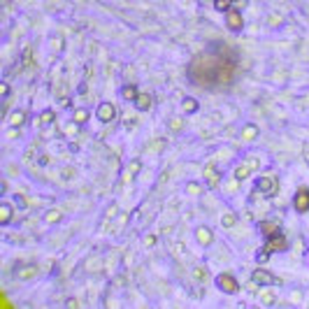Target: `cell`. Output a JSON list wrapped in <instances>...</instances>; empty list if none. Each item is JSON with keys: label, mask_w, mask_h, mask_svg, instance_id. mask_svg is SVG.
Listing matches in <instances>:
<instances>
[{"label": "cell", "mask_w": 309, "mask_h": 309, "mask_svg": "<svg viewBox=\"0 0 309 309\" xmlns=\"http://www.w3.org/2000/svg\"><path fill=\"white\" fill-rule=\"evenodd\" d=\"M193 68H203V75L191 77L195 84L200 86H216V84H230L235 77V70L237 65L235 61H228V58H221L216 53H205V56H198L193 58Z\"/></svg>", "instance_id": "cell-1"}, {"label": "cell", "mask_w": 309, "mask_h": 309, "mask_svg": "<svg viewBox=\"0 0 309 309\" xmlns=\"http://www.w3.org/2000/svg\"><path fill=\"white\" fill-rule=\"evenodd\" d=\"M225 23H228L230 31H242V26H244V21H242V12L228 10L225 12Z\"/></svg>", "instance_id": "cell-5"}, {"label": "cell", "mask_w": 309, "mask_h": 309, "mask_svg": "<svg viewBox=\"0 0 309 309\" xmlns=\"http://www.w3.org/2000/svg\"><path fill=\"white\" fill-rule=\"evenodd\" d=\"M86 117H88V112H84V109H79V112H75V119H77V123H84Z\"/></svg>", "instance_id": "cell-16"}, {"label": "cell", "mask_w": 309, "mask_h": 309, "mask_svg": "<svg viewBox=\"0 0 309 309\" xmlns=\"http://www.w3.org/2000/svg\"><path fill=\"white\" fill-rule=\"evenodd\" d=\"M114 114H117V109H114L112 103H103V105L98 107V119L105 121V123H109V121L114 119Z\"/></svg>", "instance_id": "cell-7"}, {"label": "cell", "mask_w": 309, "mask_h": 309, "mask_svg": "<svg viewBox=\"0 0 309 309\" xmlns=\"http://www.w3.org/2000/svg\"><path fill=\"white\" fill-rule=\"evenodd\" d=\"M258 189H260V191H265V195H275L277 179H275V177H260V181H258Z\"/></svg>", "instance_id": "cell-8"}, {"label": "cell", "mask_w": 309, "mask_h": 309, "mask_svg": "<svg viewBox=\"0 0 309 309\" xmlns=\"http://www.w3.org/2000/svg\"><path fill=\"white\" fill-rule=\"evenodd\" d=\"M216 286L221 288L223 293H230V295H235V293L240 291V284H237V279L230 277V275H219V277H216Z\"/></svg>", "instance_id": "cell-3"}, {"label": "cell", "mask_w": 309, "mask_h": 309, "mask_svg": "<svg viewBox=\"0 0 309 309\" xmlns=\"http://www.w3.org/2000/svg\"><path fill=\"white\" fill-rule=\"evenodd\" d=\"M235 223V216H233V214H230V216H225V219H223V225H233Z\"/></svg>", "instance_id": "cell-22"}, {"label": "cell", "mask_w": 309, "mask_h": 309, "mask_svg": "<svg viewBox=\"0 0 309 309\" xmlns=\"http://www.w3.org/2000/svg\"><path fill=\"white\" fill-rule=\"evenodd\" d=\"M258 228H260V230H263V235H267V237H270V235H275L279 230V225L272 223V221H260V223H258Z\"/></svg>", "instance_id": "cell-9"}, {"label": "cell", "mask_w": 309, "mask_h": 309, "mask_svg": "<svg viewBox=\"0 0 309 309\" xmlns=\"http://www.w3.org/2000/svg\"><path fill=\"white\" fill-rule=\"evenodd\" d=\"M207 181H209V186H216V184H219V174H216V170H214L212 165L207 168Z\"/></svg>", "instance_id": "cell-13"}, {"label": "cell", "mask_w": 309, "mask_h": 309, "mask_svg": "<svg viewBox=\"0 0 309 309\" xmlns=\"http://www.w3.org/2000/svg\"><path fill=\"white\" fill-rule=\"evenodd\" d=\"M237 179H244L246 177V168H237V174H235Z\"/></svg>", "instance_id": "cell-20"}, {"label": "cell", "mask_w": 309, "mask_h": 309, "mask_svg": "<svg viewBox=\"0 0 309 309\" xmlns=\"http://www.w3.org/2000/svg\"><path fill=\"white\" fill-rule=\"evenodd\" d=\"M0 212H2V219H0V221H2V223H7V221H10V207H7V205H2V209H0Z\"/></svg>", "instance_id": "cell-17"}, {"label": "cell", "mask_w": 309, "mask_h": 309, "mask_svg": "<svg viewBox=\"0 0 309 309\" xmlns=\"http://www.w3.org/2000/svg\"><path fill=\"white\" fill-rule=\"evenodd\" d=\"M35 275H37V267L35 265H26V270H19V272H17L19 279H31V277H35Z\"/></svg>", "instance_id": "cell-11"}, {"label": "cell", "mask_w": 309, "mask_h": 309, "mask_svg": "<svg viewBox=\"0 0 309 309\" xmlns=\"http://www.w3.org/2000/svg\"><path fill=\"white\" fill-rule=\"evenodd\" d=\"M52 117H53L52 112H44V114H42V123H52Z\"/></svg>", "instance_id": "cell-21"}, {"label": "cell", "mask_w": 309, "mask_h": 309, "mask_svg": "<svg viewBox=\"0 0 309 309\" xmlns=\"http://www.w3.org/2000/svg\"><path fill=\"white\" fill-rule=\"evenodd\" d=\"M21 121H23V114L19 112V114H14V119H12V126H19Z\"/></svg>", "instance_id": "cell-18"}, {"label": "cell", "mask_w": 309, "mask_h": 309, "mask_svg": "<svg viewBox=\"0 0 309 309\" xmlns=\"http://www.w3.org/2000/svg\"><path fill=\"white\" fill-rule=\"evenodd\" d=\"M184 107H186L189 112H195V107H198V105H195V103H193L191 98H189V103H184Z\"/></svg>", "instance_id": "cell-19"}, {"label": "cell", "mask_w": 309, "mask_h": 309, "mask_svg": "<svg viewBox=\"0 0 309 309\" xmlns=\"http://www.w3.org/2000/svg\"><path fill=\"white\" fill-rule=\"evenodd\" d=\"M293 205H295V209H298L300 214L307 212V209H309V189H302V191H298V195H295Z\"/></svg>", "instance_id": "cell-6"}, {"label": "cell", "mask_w": 309, "mask_h": 309, "mask_svg": "<svg viewBox=\"0 0 309 309\" xmlns=\"http://www.w3.org/2000/svg\"><path fill=\"white\" fill-rule=\"evenodd\" d=\"M251 279H254V284H260V286H275L279 279L272 277L267 270H256L254 275H251Z\"/></svg>", "instance_id": "cell-4"}, {"label": "cell", "mask_w": 309, "mask_h": 309, "mask_svg": "<svg viewBox=\"0 0 309 309\" xmlns=\"http://www.w3.org/2000/svg\"><path fill=\"white\" fill-rule=\"evenodd\" d=\"M195 277H198V279H203V277H207V272H205V270H200V267H198V270H195Z\"/></svg>", "instance_id": "cell-23"}, {"label": "cell", "mask_w": 309, "mask_h": 309, "mask_svg": "<svg viewBox=\"0 0 309 309\" xmlns=\"http://www.w3.org/2000/svg\"><path fill=\"white\" fill-rule=\"evenodd\" d=\"M263 249H265V251H263V254H258V260H260V263H265L270 254H275V251H284V249H286V237L277 230L275 235H270V240H267V244L263 246Z\"/></svg>", "instance_id": "cell-2"}, {"label": "cell", "mask_w": 309, "mask_h": 309, "mask_svg": "<svg viewBox=\"0 0 309 309\" xmlns=\"http://www.w3.org/2000/svg\"><path fill=\"white\" fill-rule=\"evenodd\" d=\"M198 240H200L203 244H209V242H212V233H209L207 228H200V230H198Z\"/></svg>", "instance_id": "cell-12"}, {"label": "cell", "mask_w": 309, "mask_h": 309, "mask_svg": "<svg viewBox=\"0 0 309 309\" xmlns=\"http://www.w3.org/2000/svg\"><path fill=\"white\" fill-rule=\"evenodd\" d=\"M214 7L219 12H228L230 10V0H214Z\"/></svg>", "instance_id": "cell-15"}, {"label": "cell", "mask_w": 309, "mask_h": 309, "mask_svg": "<svg viewBox=\"0 0 309 309\" xmlns=\"http://www.w3.org/2000/svg\"><path fill=\"white\" fill-rule=\"evenodd\" d=\"M123 98H126V100H135V98H137V88L133 84L126 86V88H123Z\"/></svg>", "instance_id": "cell-14"}, {"label": "cell", "mask_w": 309, "mask_h": 309, "mask_svg": "<svg viewBox=\"0 0 309 309\" xmlns=\"http://www.w3.org/2000/svg\"><path fill=\"white\" fill-rule=\"evenodd\" d=\"M135 105H137V109L144 112V109H149V107H151V98L147 96V93H139V96L135 98Z\"/></svg>", "instance_id": "cell-10"}]
</instances>
